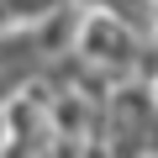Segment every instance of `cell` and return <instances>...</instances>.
Segmentation results:
<instances>
[{
  "label": "cell",
  "instance_id": "5b68a950",
  "mask_svg": "<svg viewBox=\"0 0 158 158\" xmlns=\"http://www.w3.org/2000/svg\"><path fill=\"white\" fill-rule=\"evenodd\" d=\"M11 21H16V16H11V11H6V0H0V32H6V27H11Z\"/></svg>",
  "mask_w": 158,
  "mask_h": 158
},
{
  "label": "cell",
  "instance_id": "3957f363",
  "mask_svg": "<svg viewBox=\"0 0 158 158\" xmlns=\"http://www.w3.org/2000/svg\"><path fill=\"white\" fill-rule=\"evenodd\" d=\"M63 0H6V11L16 16V21H42L48 11H58Z\"/></svg>",
  "mask_w": 158,
  "mask_h": 158
},
{
  "label": "cell",
  "instance_id": "277c9868",
  "mask_svg": "<svg viewBox=\"0 0 158 158\" xmlns=\"http://www.w3.org/2000/svg\"><path fill=\"white\" fill-rule=\"evenodd\" d=\"M148 153H158V116H153V127H148Z\"/></svg>",
  "mask_w": 158,
  "mask_h": 158
},
{
  "label": "cell",
  "instance_id": "6da1fadb",
  "mask_svg": "<svg viewBox=\"0 0 158 158\" xmlns=\"http://www.w3.org/2000/svg\"><path fill=\"white\" fill-rule=\"evenodd\" d=\"M142 37L148 32H137L132 21H121V16H111V11H85V27H79V53H85L95 69H106V74H116V79H132V69H137V53H142Z\"/></svg>",
  "mask_w": 158,
  "mask_h": 158
},
{
  "label": "cell",
  "instance_id": "7a4b0ae2",
  "mask_svg": "<svg viewBox=\"0 0 158 158\" xmlns=\"http://www.w3.org/2000/svg\"><path fill=\"white\" fill-rule=\"evenodd\" d=\"M85 11H111V16H121V21H132L137 32H153V6L158 0H79Z\"/></svg>",
  "mask_w": 158,
  "mask_h": 158
}]
</instances>
